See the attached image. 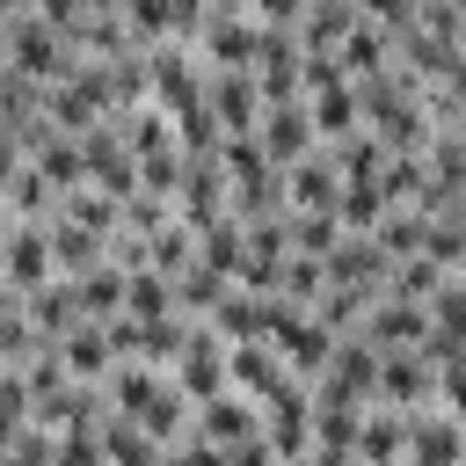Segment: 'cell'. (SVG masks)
I'll list each match as a JSON object with an SVG mask.
<instances>
[{
  "instance_id": "9c48e42d",
  "label": "cell",
  "mask_w": 466,
  "mask_h": 466,
  "mask_svg": "<svg viewBox=\"0 0 466 466\" xmlns=\"http://www.w3.org/2000/svg\"><path fill=\"white\" fill-rule=\"evenodd\" d=\"M255 138L269 146V160H277V167L306 160V153L320 146V131H313V102H269V109H262V131H255Z\"/></svg>"
},
{
  "instance_id": "ba28073f",
  "label": "cell",
  "mask_w": 466,
  "mask_h": 466,
  "mask_svg": "<svg viewBox=\"0 0 466 466\" xmlns=\"http://www.w3.org/2000/svg\"><path fill=\"white\" fill-rule=\"evenodd\" d=\"M430 328H437V320H430V306H415V299H379V306L364 313V328H357V335H364L371 350H422V342H430Z\"/></svg>"
},
{
  "instance_id": "4fadbf2b",
  "label": "cell",
  "mask_w": 466,
  "mask_h": 466,
  "mask_svg": "<svg viewBox=\"0 0 466 466\" xmlns=\"http://www.w3.org/2000/svg\"><path fill=\"white\" fill-rule=\"evenodd\" d=\"M328 284H357V291H386L393 284V255L371 240V233H350L335 255H328Z\"/></svg>"
},
{
  "instance_id": "7a4b0ae2",
  "label": "cell",
  "mask_w": 466,
  "mask_h": 466,
  "mask_svg": "<svg viewBox=\"0 0 466 466\" xmlns=\"http://www.w3.org/2000/svg\"><path fill=\"white\" fill-rule=\"evenodd\" d=\"M197 51H204L211 73H255V58H262V22H255V15L211 7L204 29H197Z\"/></svg>"
},
{
  "instance_id": "60d3db41",
  "label": "cell",
  "mask_w": 466,
  "mask_h": 466,
  "mask_svg": "<svg viewBox=\"0 0 466 466\" xmlns=\"http://www.w3.org/2000/svg\"><path fill=\"white\" fill-rule=\"evenodd\" d=\"M430 320H437V328H451V335H466V277H459V269H451V284L430 299Z\"/></svg>"
},
{
  "instance_id": "6da1fadb",
  "label": "cell",
  "mask_w": 466,
  "mask_h": 466,
  "mask_svg": "<svg viewBox=\"0 0 466 466\" xmlns=\"http://www.w3.org/2000/svg\"><path fill=\"white\" fill-rule=\"evenodd\" d=\"M87 58L66 44V29H51L44 15H7V73H22V80H36V87H58V80H73Z\"/></svg>"
},
{
  "instance_id": "5b68a950",
  "label": "cell",
  "mask_w": 466,
  "mask_h": 466,
  "mask_svg": "<svg viewBox=\"0 0 466 466\" xmlns=\"http://www.w3.org/2000/svg\"><path fill=\"white\" fill-rule=\"evenodd\" d=\"M262 437L284 451V466L313 451V386L306 379H291L277 400H262Z\"/></svg>"
},
{
  "instance_id": "ffe728a7",
  "label": "cell",
  "mask_w": 466,
  "mask_h": 466,
  "mask_svg": "<svg viewBox=\"0 0 466 466\" xmlns=\"http://www.w3.org/2000/svg\"><path fill=\"white\" fill-rule=\"evenodd\" d=\"M197 262L240 284V277H248V226H240L233 211H226L218 226H204V233H197Z\"/></svg>"
},
{
  "instance_id": "7c38bea8",
  "label": "cell",
  "mask_w": 466,
  "mask_h": 466,
  "mask_svg": "<svg viewBox=\"0 0 466 466\" xmlns=\"http://www.w3.org/2000/svg\"><path fill=\"white\" fill-rule=\"evenodd\" d=\"M262 80L255 73H211V116L226 124V138H240V131H262Z\"/></svg>"
},
{
  "instance_id": "836d02e7",
  "label": "cell",
  "mask_w": 466,
  "mask_h": 466,
  "mask_svg": "<svg viewBox=\"0 0 466 466\" xmlns=\"http://www.w3.org/2000/svg\"><path fill=\"white\" fill-rule=\"evenodd\" d=\"M277 291H284L291 306H306V313H313V306L328 299V262H320V255H291V262H284V284H277Z\"/></svg>"
},
{
  "instance_id": "bcb514c9",
  "label": "cell",
  "mask_w": 466,
  "mask_h": 466,
  "mask_svg": "<svg viewBox=\"0 0 466 466\" xmlns=\"http://www.w3.org/2000/svg\"><path fill=\"white\" fill-rule=\"evenodd\" d=\"M459 277H466V262H459Z\"/></svg>"
},
{
  "instance_id": "ac0fdd59",
  "label": "cell",
  "mask_w": 466,
  "mask_h": 466,
  "mask_svg": "<svg viewBox=\"0 0 466 466\" xmlns=\"http://www.w3.org/2000/svg\"><path fill=\"white\" fill-rule=\"evenodd\" d=\"M364 22V0H313L306 22H299V44L306 51H342V36Z\"/></svg>"
},
{
  "instance_id": "52a82bcc",
  "label": "cell",
  "mask_w": 466,
  "mask_h": 466,
  "mask_svg": "<svg viewBox=\"0 0 466 466\" xmlns=\"http://www.w3.org/2000/svg\"><path fill=\"white\" fill-rule=\"evenodd\" d=\"M175 211H182V226H218L226 211H233V175H226V160H189V182H182V197H175Z\"/></svg>"
},
{
  "instance_id": "74e56055",
  "label": "cell",
  "mask_w": 466,
  "mask_h": 466,
  "mask_svg": "<svg viewBox=\"0 0 466 466\" xmlns=\"http://www.w3.org/2000/svg\"><path fill=\"white\" fill-rule=\"evenodd\" d=\"M124 29L138 36V51H153L175 36V15H167V0H124Z\"/></svg>"
},
{
  "instance_id": "8fae6325",
  "label": "cell",
  "mask_w": 466,
  "mask_h": 466,
  "mask_svg": "<svg viewBox=\"0 0 466 466\" xmlns=\"http://www.w3.org/2000/svg\"><path fill=\"white\" fill-rule=\"evenodd\" d=\"M197 437H211V444H248V437H262V400H248L240 386H226L218 400H197Z\"/></svg>"
},
{
  "instance_id": "d590c367",
  "label": "cell",
  "mask_w": 466,
  "mask_h": 466,
  "mask_svg": "<svg viewBox=\"0 0 466 466\" xmlns=\"http://www.w3.org/2000/svg\"><path fill=\"white\" fill-rule=\"evenodd\" d=\"M422 182H430V160H422V153H393L386 175H379V197H386V204H415Z\"/></svg>"
},
{
  "instance_id": "b9f144b4",
  "label": "cell",
  "mask_w": 466,
  "mask_h": 466,
  "mask_svg": "<svg viewBox=\"0 0 466 466\" xmlns=\"http://www.w3.org/2000/svg\"><path fill=\"white\" fill-rule=\"evenodd\" d=\"M306 7H313V0H255L248 15H255L262 29H299V22H306Z\"/></svg>"
},
{
  "instance_id": "44dd1931",
  "label": "cell",
  "mask_w": 466,
  "mask_h": 466,
  "mask_svg": "<svg viewBox=\"0 0 466 466\" xmlns=\"http://www.w3.org/2000/svg\"><path fill=\"white\" fill-rule=\"evenodd\" d=\"M167 379L175 371H160V364H138V357H124L116 371H109V400H116V415H146L160 393H167Z\"/></svg>"
},
{
  "instance_id": "7402d4cb",
  "label": "cell",
  "mask_w": 466,
  "mask_h": 466,
  "mask_svg": "<svg viewBox=\"0 0 466 466\" xmlns=\"http://www.w3.org/2000/svg\"><path fill=\"white\" fill-rule=\"evenodd\" d=\"M51 218H66V226H87V233H109V240L124 233V204H116L109 189H95V182H87V189H66Z\"/></svg>"
},
{
  "instance_id": "f35d334b",
  "label": "cell",
  "mask_w": 466,
  "mask_h": 466,
  "mask_svg": "<svg viewBox=\"0 0 466 466\" xmlns=\"http://www.w3.org/2000/svg\"><path fill=\"white\" fill-rule=\"evenodd\" d=\"M182 211L167 204V197H153V189H138V197H124V233H160V226H175Z\"/></svg>"
},
{
  "instance_id": "d6986e66",
  "label": "cell",
  "mask_w": 466,
  "mask_h": 466,
  "mask_svg": "<svg viewBox=\"0 0 466 466\" xmlns=\"http://www.w3.org/2000/svg\"><path fill=\"white\" fill-rule=\"evenodd\" d=\"M116 131H124V146L138 153V160H153V153H175L182 138H175V116L160 109V102H138V109H124V116H109Z\"/></svg>"
},
{
  "instance_id": "2e32d148",
  "label": "cell",
  "mask_w": 466,
  "mask_h": 466,
  "mask_svg": "<svg viewBox=\"0 0 466 466\" xmlns=\"http://www.w3.org/2000/svg\"><path fill=\"white\" fill-rule=\"evenodd\" d=\"M51 211H58L51 175L29 153H7V218H51Z\"/></svg>"
},
{
  "instance_id": "83f0119b",
  "label": "cell",
  "mask_w": 466,
  "mask_h": 466,
  "mask_svg": "<svg viewBox=\"0 0 466 466\" xmlns=\"http://www.w3.org/2000/svg\"><path fill=\"white\" fill-rule=\"evenodd\" d=\"M386 160H393V146L364 124V131H350L342 146H335V167H342V182H379L386 175Z\"/></svg>"
},
{
  "instance_id": "277c9868",
  "label": "cell",
  "mask_w": 466,
  "mask_h": 466,
  "mask_svg": "<svg viewBox=\"0 0 466 466\" xmlns=\"http://www.w3.org/2000/svg\"><path fill=\"white\" fill-rule=\"evenodd\" d=\"M58 277V255H51V218H7V291H44Z\"/></svg>"
},
{
  "instance_id": "8992f818",
  "label": "cell",
  "mask_w": 466,
  "mask_h": 466,
  "mask_svg": "<svg viewBox=\"0 0 466 466\" xmlns=\"http://www.w3.org/2000/svg\"><path fill=\"white\" fill-rule=\"evenodd\" d=\"M80 153H87V182H95V189H109L116 204H124V197H138V153L124 146V131H116V124H95V131L80 138Z\"/></svg>"
},
{
  "instance_id": "e575fe53",
  "label": "cell",
  "mask_w": 466,
  "mask_h": 466,
  "mask_svg": "<svg viewBox=\"0 0 466 466\" xmlns=\"http://www.w3.org/2000/svg\"><path fill=\"white\" fill-rule=\"evenodd\" d=\"M218 160H226V175H233V189H240V182H262V175H277V160H269V146H262L255 131H240V138H226V153H218Z\"/></svg>"
},
{
  "instance_id": "7dc6e473",
  "label": "cell",
  "mask_w": 466,
  "mask_h": 466,
  "mask_svg": "<svg viewBox=\"0 0 466 466\" xmlns=\"http://www.w3.org/2000/svg\"><path fill=\"white\" fill-rule=\"evenodd\" d=\"M459 7H466V0H459Z\"/></svg>"
},
{
  "instance_id": "4dcf8cb0",
  "label": "cell",
  "mask_w": 466,
  "mask_h": 466,
  "mask_svg": "<svg viewBox=\"0 0 466 466\" xmlns=\"http://www.w3.org/2000/svg\"><path fill=\"white\" fill-rule=\"evenodd\" d=\"M350 240V226H342V211H291V255H335Z\"/></svg>"
},
{
  "instance_id": "f546056e",
  "label": "cell",
  "mask_w": 466,
  "mask_h": 466,
  "mask_svg": "<svg viewBox=\"0 0 466 466\" xmlns=\"http://www.w3.org/2000/svg\"><path fill=\"white\" fill-rule=\"evenodd\" d=\"M313 131H320V146H342L350 131H364V102H357V80L313 102Z\"/></svg>"
},
{
  "instance_id": "f6af8a7d",
  "label": "cell",
  "mask_w": 466,
  "mask_h": 466,
  "mask_svg": "<svg viewBox=\"0 0 466 466\" xmlns=\"http://www.w3.org/2000/svg\"><path fill=\"white\" fill-rule=\"evenodd\" d=\"M357 466H408V459H357Z\"/></svg>"
},
{
  "instance_id": "d6a6232c",
  "label": "cell",
  "mask_w": 466,
  "mask_h": 466,
  "mask_svg": "<svg viewBox=\"0 0 466 466\" xmlns=\"http://www.w3.org/2000/svg\"><path fill=\"white\" fill-rule=\"evenodd\" d=\"M357 459H408V415L400 408H371L364 437H357Z\"/></svg>"
},
{
  "instance_id": "e0dca14e",
  "label": "cell",
  "mask_w": 466,
  "mask_h": 466,
  "mask_svg": "<svg viewBox=\"0 0 466 466\" xmlns=\"http://www.w3.org/2000/svg\"><path fill=\"white\" fill-rule=\"evenodd\" d=\"M58 350H66V371H73V379H95V386H109V371L124 364V357H116V342H109V320L73 328Z\"/></svg>"
},
{
  "instance_id": "d4e9b609",
  "label": "cell",
  "mask_w": 466,
  "mask_h": 466,
  "mask_svg": "<svg viewBox=\"0 0 466 466\" xmlns=\"http://www.w3.org/2000/svg\"><path fill=\"white\" fill-rule=\"evenodd\" d=\"M102 444H109V466H167V444L146 422H131V415H109Z\"/></svg>"
},
{
  "instance_id": "f1b7e54d",
  "label": "cell",
  "mask_w": 466,
  "mask_h": 466,
  "mask_svg": "<svg viewBox=\"0 0 466 466\" xmlns=\"http://www.w3.org/2000/svg\"><path fill=\"white\" fill-rule=\"evenodd\" d=\"M44 175H51V189L66 197V189H87V153H80V138H66V131H51L36 153H29Z\"/></svg>"
},
{
  "instance_id": "484cf974",
  "label": "cell",
  "mask_w": 466,
  "mask_h": 466,
  "mask_svg": "<svg viewBox=\"0 0 466 466\" xmlns=\"http://www.w3.org/2000/svg\"><path fill=\"white\" fill-rule=\"evenodd\" d=\"M430 226H437L430 211H415V204H393V211L379 218V233H371V240H379L393 262H408V255H422V248H430Z\"/></svg>"
},
{
  "instance_id": "5bb4252c",
  "label": "cell",
  "mask_w": 466,
  "mask_h": 466,
  "mask_svg": "<svg viewBox=\"0 0 466 466\" xmlns=\"http://www.w3.org/2000/svg\"><path fill=\"white\" fill-rule=\"evenodd\" d=\"M0 299H22V291H0ZM22 306H29V320H36L51 342H66L73 328H87V306H80V284H73V277H51V284L29 291Z\"/></svg>"
},
{
  "instance_id": "9a60e30c",
  "label": "cell",
  "mask_w": 466,
  "mask_h": 466,
  "mask_svg": "<svg viewBox=\"0 0 466 466\" xmlns=\"http://www.w3.org/2000/svg\"><path fill=\"white\" fill-rule=\"evenodd\" d=\"M291 379H299V371L284 364L277 342H233V386H240L248 400H277Z\"/></svg>"
},
{
  "instance_id": "8d00e7d4",
  "label": "cell",
  "mask_w": 466,
  "mask_h": 466,
  "mask_svg": "<svg viewBox=\"0 0 466 466\" xmlns=\"http://www.w3.org/2000/svg\"><path fill=\"white\" fill-rule=\"evenodd\" d=\"M335 211H342V226H350V233H379V218H386V211H393V204H386V197H379V182H350V189H342V204H335Z\"/></svg>"
},
{
  "instance_id": "ab89813d",
  "label": "cell",
  "mask_w": 466,
  "mask_h": 466,
  "mask_svg": "<svg viewBox=\"0 0 466 466\" xmlns=\"http://www.w3.org/2000/svg\"><path fill=\"white\" fill-rule=\"evenodd\" d=\"M415 29H430V36H444V44H466V7H459V0H422Z\"/></svg>"
},
{
  "instance_id": "1f68e13d",
  "label": "cell",
  "mask_w": 466,
  "mask_h": 466,
  "mask_svg": "<svg viewBox=\"0 0 466 466\" xmlns=\"http://www.w3.org/2000/svg\"><path fill=\"white\" fill-rule=\"evenodd\" d=\"M444 284H451V269H444V262H430V255H408V262H393V284H386V299H415V306H430Z\"/></svg>"
},
{
  "instance_id": "ee69618b",
  "label": "cell",
  "mask_w": 466,
  "mask_h": 466,
  "mask_svg": "<svg viewBox=\"0 0 466 466\" xmlns=\"http://www.w3.org/2000/svg\"><path fill=\"white\" fill-rule=\"evenodd\" d=\"M226 466H284V451L269 437H248V444H226Z\"/></svg>"
},
{
  "instance_id": "3957f363",
  "label": "cell",
  "mask_w": 466,
  "mask_h": 466,
  "mask_svg": "<svg viewBox=\"0 0 466 466\" xmlns=\"http://www.w3.org/2000/svg\"><path fill=\"white\" fill-rule=\"evenodd\" d=\"M444 400V371L422 357V350H386L379 364V408H437Z\"/></svg>"
},
{
  "instance_id": "7bdbcfd3",
  "label": "cell",
  "mask_w": 466,
  "mask_h": 466,
  "mask_svg": "<svg viewBox=\"0 0 466 466\" xmlns=\"http://www.w3.org/2000/svg\"><path fill=\"white\" fill-rule=\"evenodd\" d=\"M364 15H371V22H386V29L400 36V29H415V15H422V0H364Z\"/></svg>"
},
{
  "instance_id": "4316f807",
  "label": "cell",
  "mask_w": 466,
  "mask_h": 466,
  "mask_svg": "<svg viewBox=\"0 0 466 466\" xmlns=\"http://www.w3.org/2000/svg\"><path fill=\"white\" fill-rule=\"evenodd\" d=\"M233 291H240V284H233V277H218V269H204V262L175 277V299H182V320H211V313H218V306H226Z\"/></svg>"
},
{
  "instance_id": "603a6c76",
  "label": "cell",
  "mask_w": 466,
  "mask_h": 466,
  "mask_svg": "<svg viewBox=\"0 0 466 466\" xmlns=\"http://www.w3.org/2000/svg\"><path fill=\"white\" fill-rule=\"evenodd\" d=\"M51 255H58V277H87V269L109 262V233H87V226L51 218Z\"/></svg>"
},
{
  "instance_id": "cb8c5ba5",
  "label": "cell",
  "mask_w": 466,
  "mask_h": 466,
  "mask_svg": "<svg viewBox=\"0 0 466 466\" xmlns=\"http://www.w3.org/2000/svg\"><path fill=\"white\" fill-rule=\"evenodd\" d=\"M335 58H342V73H350V80H364V73H379V66H393V29L364 15V22H357V29L342 36V51H335Z\"/></svg>"
},
{
  "instance_id": "30bf717a",
  "label": "cell",
  "mask_w": 466,
  "mask_h": 466,
  "mask_svg": "<svg viewBox=\"0 0 466 466\" xmlns=\"http://www.w3.org/2000/svg\"><path fill=\"white\" fill-rule=\"evenodd\" d=\"M284 182H291V211H335L342 204V167H335V146H313L306 160H291L284 167Z\"/></svg>"
}]
</instances>
